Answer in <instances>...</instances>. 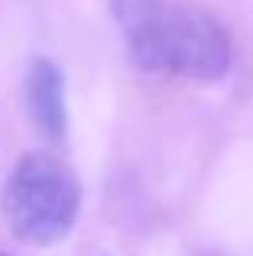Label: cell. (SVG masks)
Wrapping results in <instances>:
<instances>
[{
    "label": "cell",
    "mask_w": 253,
    "mask_h": 256,
    "mask_svg": "<svg viewBox=\"0 0 253 256\" xmlns=\"http://www.w3.org/2000/svg\"><path fill=\"white\" fill-rule=\"evenodd\" d=\"M4 220L26 246H56L82 214V185L68 162L46 150L23 152L4 185Z\"/></svg>",
    "instance_id": "obj_2"
},
{
    "label": "cell",
    "mask_w": 253,
    "mask_h": 256,
    "mask_svg": "<svg viewBox=\"0 0 253 256\" xmlns=\"http://www.w3.org/2000/svg\"><path fill=\"white\" fill-rule=\"evenodd\" d=\"M0 256H6V253H0Z\"/></svg>",
    "instance_id": "obj_4"
},
{
    "label": "cell",
    "mask_w": 253,
    "mask_h": 256,
    "mask_svg": "<svg viewBox=\"0 0 253 256\" xmlns=\"http://www.w3.org/2000/svg\"><path fill=\"white\" fill-rule=\"evenodd\" d=\"M110 10L136 68L185 82L228 75L230 36L208 10L185 0H114Z\"/></svg>",
    "instance_id": "obj_1"
},
{
    "label": "cell",
    "mask_w": 253,
    "mask_h": 256,
    "mask_svg": "<svg viewBox=\"0 0 253 256\" xmlns=\"http://www.w3.org/2000/svg\"><path fill=\"white\" fill-rule=\"evenodd\" d=\"M26 107L36 130L52 143H62L68 133V94L65 75L52 58L39 56L26 68Z\"/></svg>",
    "instance_id": "obj_3"
}]
</instances>
